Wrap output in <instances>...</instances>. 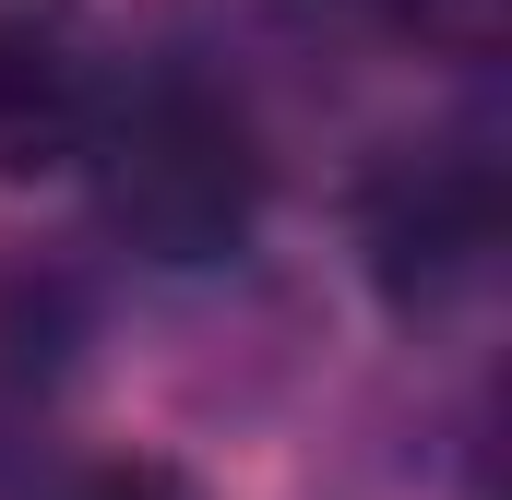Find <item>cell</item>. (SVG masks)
Here are the masks:
<instances>
[{
    "label": "cell",
    "instance_id": "277c9868",
    "mask_svg": "<svg viewBox=\"0 0 512 500\" xmlns=\"http://www.w3.org/2000/svg\"><path fill=\"white\" fill-rule=\"evenodd\" d=\"M405 24H417L429 48H453V60H477V48L501 36V0H405Z\"/></svg>",
    "mask_w": 512,
    "mask_h": 500
},
{
    "label": "cell",
    "instance_id": "6da1fadb",
    "mask_svg": "<svg viewBox=\"0 0 512 500\" xmlns=\"http://www.w3.org/2000/svg\"><path fill=\"white\" fill-rule=\"evenodd\" d=\"M96 215L143 262H227L262 215V143L227 96L155 84L96 131Z\"/></svg>",
    "mask_w": 512,
    "mask_h": 500
},
{
    "label": "cell",
    "instance_id": "7a4b0ae2",
    "mask_svg": "<svg viewBox=\"0 0 512 500\" xmlns=\"http://www.w3.org/2000/svg\"><path fill=\"white\" fill-rule=\"evenodd\" d=\"M72 131V0H0V167H48Z\"/></svg>",
    "mask_w": 512,
    "mask_h": 500
},
{
    "label": "cell",
    "instance_id": "3957f363",
    "mask_svg": "<svg viewBox=\"0 0 512 500\" xmlns=\"http://www.w3.org/2000/svg\"><path fill=\"white\" fill-rule=\"evenodd\" d=\"M60 500H203L179 465H155V453H108V465H84Z\"/></svg>",
    "mask_w": 512,
    "mask_h": 500
}]
</instances>
